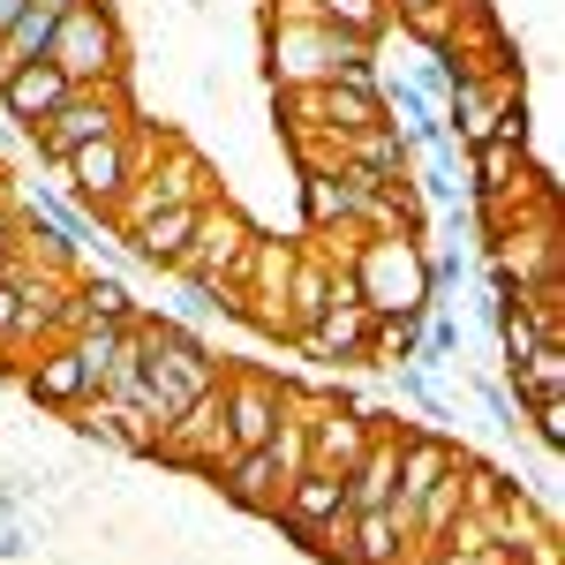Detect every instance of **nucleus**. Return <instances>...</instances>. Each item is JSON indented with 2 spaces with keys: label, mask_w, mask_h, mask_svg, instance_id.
<instances>
[{
  "label": "nucleus",
  "mask_w": 565,
  "mask_h": 565,
  "mask_svg": "<svg viewBox=\"0 0 565 565\" xmlns=\"http://www.w3.org/2000/svg\"><path fill=\"white\" fill-rule=\"evenodd\" d=\"M39 8H53V15H68V8H84V0H39Z\"/></svg>",
  "instance_id": "f704fd0d"
},
{
  "label": "nucleus",
  "mask_w": 565,
  "mask_h": 565,
  "mask_svg": "<svg viewBox=\"0 0 565 565\" xmlns=\"http://www.w3.org/2000/svg\"><path fill=\"white\" fill-rule=\"evenodd\" d=\"M423 354V309H385L370 317V362L377 370H407Z\"/></svg>",
  "instance_id": "4be33fe9"
},
{
  "label": "nucleus",
  "mask_w": 565,
  "mask_h": 565,
  "mask_svg": "<svg viewBox=\"0 0 565 565\" xmlns=\"http://www.w3.org/2000/svg\"><path fill=\"white\" fill-rule=\"evenodd\" d=\"M287 271H295V249L287 242H249V257L234 271L242 317L257 324L264 340H295V324H287Z\"/></svg>",
  "instance_id": "9d476101"
},
{
  "label": "nucleus",
  "mask_w": 565,
  "mask_h": 565,
  "mask_svg": "<svg viewBox=\"0 0 565 565\" xmlns=\"http://www.w3.org/2000/svg\"><path fill=\"white\" fill-rule=\"evenodd\" d=\"M23 8H31V0H0V31H8V23H15Z\"/></svg>",
  "instance_id": "473e14b6"
},
{
  "label": "nucleus",
  "mask_w": 565,
  "mask_h": 565,
  "mask_svg": "<svg viewBox=\"0 0 565 565\" xmlns=\"http://www.w3.org/2000/svg\"><path fill=\"white\" fill-rule=\"evenodd\" d=\"M362 61H377V39H354L332 23H271V84L279 90L324 84V76L362 68Z\"/></svg>",
  "instance_id": "20e7f679"
},
{
  "label": "nucleus",
  "mask_w": 565,
  "mask_h": 565,
  "mask_svg": "<svg viewBox=\"0 0 565 565\" xmlns=\"http://www.w3.org/2000/svg\"><path fill=\"white\" fill-rule=\"evenodd\" d=\"M15 317H23V302H15V287L0 279V348H15Z\"/></svg>",
  "instance_id": "2f4dec72"
},
{
  "label": "nucleus",
  "mask_w": 565,
  "mask_h": 565,
  "mask_svg": "<svg viewBox=\"0 0 565 565\" xmlns=\"http://www.w3.org/2000/svg\"><path fill=\"white\" fill-rule=\"evenodd\" d=\"M332 279H340L332 257H295V271H287V324H295V332L332 302Z\"/></svg>",
  "instance_id": "b1692460"
},
{
  "label": "nucleus",
  "mask_w": 565,
  "mask_h": 565,
  "mask_svg": "<svg viewBox=\"0 0 565 565\" xmlns=\"http://www.w3.org/2000/svg\"><path fill=\"white\" fill-rule=\"evenodd\" d=\"M423 98H445L452 90V53H423V76H407Z\"/></svg>",
  "instance_id": "7c9ffc66"
},
{
  "label": "nucleus",
  "mask_w": 565,
  "mask_h": 565,
  "mask_svg": "<svg viewBox=\"0 0 565 565\" xmlns=\"http://www.w3.org/2000/svg\"><path fill=\"white\" fill-rule=\"evenodd\" d=\"M340 513H348V482L332 476V468H302V476H287V490H279V513H271V521L309 543L317 527H332Z\"/></svg>",
  "instance_id": "ddd939ff"
},
{
  "label": "nucleus",
  "mask_w": 565,
  "mask_h": 565,
  "mask_svg": "<svg viewBox=\"0 0 565 565\" xmlns=\"http://www.w3.org/2000/svg\"><path fill=\"white\" fill-rule=\"evenodd\" d=\"M309 423V468H332V476H348L354 460H362V445L377 437V415H362L354 399H340V392H309V399H295Z\"/></svg>",
  "instance_id": "1a4fd4ad"
},
{
  "label": "nucleus",
  "mask_w": 565,
  "mask_h": 565,
  "mask_svg": "<svg viewBox=\"0 0 565 565\" xmlns=\"http://www.w3.org/2000/svg\"><path fill=\"white\" fill-rule=\"evenodd\" d=\"M45 61L68 76L76 90H98V84H121V23H114V8L106 0H84V8H68L61 23H53V45H45Z\"/></svg>",
  "instance_id": "39448f33"
},
{
  "label": "nucleus",
  "mask_w": 565,
  "mask_h": 565,
  "mask_svg": "<svg viewBox=\"0 0 565 565\" xmlns=\"http://www.w3.org/2000/svg\"><path fill=\"white\" fill-rule=\"evenodd\" d=\"M423 264H430V295H452V287H460V279H468V257H460V249H423Z\"/></svg>",
  "instance_id": "c756f323"
},
{
  "label": "nucleus",
  "mask_w": 565,
  "mask_h": 565,
  "mask_svg": "<svg viewBox=\"0 0 565 565\" xmlns=\"http://www.w3.org/2000/svg\"><path fill=\"white\" fill-rule=\"evenodd\" d=\"M521 423H535V437H543V445H565V399H527Z\"/></svg>",
  "instance_id": "cd10ccee"
},
{
  "label": "nucleus",
  "mask_w": 565,
  "mask_h": 565,
  "mask_svg": "<svg viewBox=\"0 0 565 565\" xmlns=\"http://www.w3.org/2000/svg\"><path fill=\"white\" fill-rule=\"evenodd\" d=\"M505 392H513V407H527V399H565V348L543 340L527 362H505Z\"/></svg>",
  "instance_id": "5701e85b"
},
{
  "label": "nucleus",
  "mask_w": 565,
  "mask_h": 565,
  "mask_svg": "<svg viewBox=\"0 0 565 565\" xmlns=\"http://www.w3.org/2000/svg\"><path fill=\"white\" fill-rule=\"evenodd\" d=\"M159 151H167V136H136V129H114V136H98V143H76V151L61 159V174H68V204L106 226V212L121 204V189H129Z\"/></svg>",
  "instance_id": "7ed1b4c3"
},
{
  "label": "nucleus",
  "mask_w": 565,
  "mask_h": 565,
  "mask_svg": "<svg viewBox=\"0 0 565 565\" xmlns=\"http://www.w3.org/2000/svg\"><path fill=\"white\" fill-rule=\"evenodd\" d=\"M114 129H129V98H121V84H98V90H68L61 114L31 129V143H39V159L61 167L76 143H98V136H114Z\"/></svg>",
  "instance_id": "0eeeda50"
},
{
  "label": "nucleus",
  "mask_w": 565,
  "mask_h": 565,
  "mask_svg": "<svg viewBox=\"0 0 565 565\" xmlns=\"http://www.w3.org/2000/svg\"><path fill=\"white\" fill-rule=\"evenodd\" d=\"M249 218L234 212V204H204V218H196V234H189V249L174 257V271L189 279V287H218V279H234L242 271V257H249Z\"/></svg>",
  "instance_id": "6e6552de"
},
{
  "label": "nucleus",
  "mask_w": 565,
  "mask_h": 565,
  "mask_svg": "<svg viewBox=\"0 0 565 565\" xmlns=\"http://www.w3.org/2000/svg\"><path fill=\"white\" fill-rule=\"evenodd\" d=\"M385 8H392V15H407V8H430V0H385Z\"/></svg>",
  "instance_id": "72a5a7b5"
},
{
  "label": "nucleus",
  "mask_w": 565,
  "mask_h": 565,
  "mask_svg": "<svg viewBox=\"0 0 565 565\" xmlns=\"http://www.w3.org/2000/svg\"><path fill=\"white\" fill-rule=\"evenodd\" d=\"M204 204H212V196H204ZM204 204H167V212L136 218L129 234H121V242H129V257H136V264H167V271H174V257L189 249V234H196Z\"/></svg>",
  "instance_id": "6ab92c4d"
},
{
  "label": "nucleus",
  "mask_w": 565,
  "mask_h": 565,
  "mask_svg": "<svg viewBox=\"0 0 565 565\" xmlns=\"http://www.w3.org/2000/svg\"><path fill=\"white\" fill-rule=\"evenodd\" d=\"M212 482L226 490V498H234V505H249V513H279V490H287V460H279L271 445H257V452H226Z\"/></svg>",
  "instance_id": "f3484780"
},
{
  "label": "nucleus",
  "mask_w": 565,
  "mask_h": 565,
  "mask_svg": "<svg viewBox=\"0 0 565 565\" xmlns=\"http://www.w3.org/2000/svg\"><path fill=\"white\" fill-rule=\"evenodd\" d=\"M218 392H226V445L234 452L271 445L279 415H287V385L264 377V370H218Z\"/></svg>",
  "instance_id": "9b49d317"
},
{
  "label": "nucleus",
  "mask_w": 565,
  "mask_h": 565,
  "mask_svg": "<svg viewBox=\"0 0 565 565\" xmlns=\"http://www.w3.org/2000/svg\"><path fill=\"white\" fill-rule=\"evenodd\" d=\"M31 218H39L45 234H61V242H68V249H76V242H90V218L76 212V204H68V196H45V189H39V204H31Z\"/></svg>",
  "instance_id": "bb28decb"
},
{
  "label": "nucleus",
  "mask_w": 565,
  "mask_h": 565,
  "mask_svg": "<svg viewBox=\"0 0 565 565\" xmlns=\"http://www.w3.org/2000/svg\"><path fill=\"white\" fill-rule=\"evenodd\" d=\"M407 167H415V143L392 129V121L354 129L348 143H340V174H354L362 189H392V181H407Z\"/></svg>",
  "instance_id": "dca6fc26"
},
{
  "label": "nucleus",
  "mask_w": 565,
  "mask_h": 565,
  "mask_svg": "<svg viewBox=\"0 0 565 565\" xmlns=\"http://www.w3.org/2000/svg\"><path fill=\"white\" fill-rule=\"evenodd\" d=\"M309 8H317V23L354 31V39H385V23H392L385 0H309Z\"/></svg>",
  "instance_id": "a878e982"
},
{
  "label": "nucleus",
  "mask_w": 565,
  "mask_h": 565,
  "mask_svg": "<svg viewBox=\"0 0 565 565\" xmlns=\"http://www.w3.org/2000/svg\"><path fill=\"white\" fill-rule=\"evenodd\" d=\"M76 430L90 437V445H114V452H159V430L136 415V407H121V399H106V392H90L84 407H76Z\"/></svg>",
  "instance_id": "a211bd4d"
},
{
  "label": "nucleus",
  "mask_w": 565,
  "mask_h": 565,
  "mask_svg": "<svg viewBox=\"0 0 565 565\" xmlns=\"http://www.w3.org/2000/svg\"><path fill=\"white\" fill-rule=\"evenodd\" d=\"M340 271H348L354 302L370 309V317H385V309H437L430 264H423V242L415 234H354Z\"/></svg>",
  "instance_id": "f03ea898"
},
{
  "label": "nucleus",
  "mask_w": 565,
  "mask_h": 565,
  "mask_svg": "<svg viewBox=\"0 0 565 565\" xmlns=\"http://www.w3.org/2000/svg\"><path fill=\"white\" fill-rule=\"evenodd\" d=\"M348 565H407V527L392 513H348Z\"/></svg>",
  "instance_id": "412c9836"
},
{
  "label": "nucleus",
  "mask_w": 565,
  "mask_h": 565,
  "mask_svg": "<svg viewBox=\"0 0 565 565\" xmlns=\"http://www.w3.org/2000/svg\"><path fill=\"white\" fill-rule=\"evenodd\" d=\"M23 392H31L39 407H53V415H76V407H84V399H90L98 385H90L84 354L68 348V340H45V348H39V362L23 370Z\"/></svg>",
  "instance_id": "2eb2a0df"
},
{
  "label": "nucleus",
  "mask_w": 565,
  "mask_h": 565,
  "mask_svg": "<svg viewBox=\"0 0 565 565\" xmlns=\"http://www.w3.org/2000/svg\"><path fill=\"white\" fill-rule=\"evenodd\" d=\"M68 348L84 354L90 385H106V370L121 362V348H129V324H76V332H68Z\"/></svg>",
  "instance_id": "393cba45"
},
{
  "label": "nucleus",
  "mask_w": 565,
  "mask_h": 565,
  "mask_svg": "<svg viewBox=\"0 0 565 565\" xmlns=\"http://www.w3.org/2000/svg\"><path fill=\"white\" fill-rule=\"evenodd\" d=\"M362 181L354 174H302V212H309V234H354V218H362Z\"/></svg>",
  "instance_id": "aec40b11"
},
{
  "label": "nucleus",
  "mask_w": 565,
  "mask_h": 565,
  "mask_svg": "<svg viewBox=\"0 0 565 565\" xmlns=\"http://www.w3.org/2000/svg\"><path fill=\"white\" fill-rule=\"evenodd\" d=\"M490 279L505 287V295H527V287H543V279H558V218H505V226H490Z\"/></svg>",
  "instance_id": "423d86ee"
},
{
  "label": "nucleus",
  "mask_w": 565,
  "mask_h": 565,
  "mask_svg": "<svg viewBox=\"0 0 565 565\" xmlns=\"http://www.w3.org/2000/svg\"><path fill=\"white\" fill-rule=\"evenodd\" d=\"M129 340H136V370H143V385H151V423H159V430L174 423L196 392L218 385L212 348H204L189 324H174V317H136Z\"/></svg>",
  "instance_id": "f257e3e1"
},
{
  "label": "nucleus",
  "mask_w": 565,
  "mask_h": 565,
  "mask_svg": "<svg viewBox=\"0 0 565 565\" xmlns=\"http://www.w3.org/2000/svg\"><path fill=\"white\" fill-rule=\"evenodd\" d=\"M476 399L490 407V423H498L505 437H521V407H513V392H505V385H490V377H482V385H476Z\"/></svg>",
  "instance_id": "c85d7f7f"
},
{
  "label": "nucleus",
  "mask_w": 565,
  "mask_h": 565,
  "mask_svg": "<svg viewBox=\"0 0 565 565\" xmlns=\"http://www.w3.org/2000/svg\"><path fill=\"white\" fill-rule=\"evenodd\" d=\"M295 348H302L309 362H370V309L354 302L348 271L332 279V302H324L302 332H295Z\"/></svg>",
  "instance_id": "f8f14e48"
},
{
  "label": "nucleus",
  "mask_w": 565,
  "mask_h": 565,
  "mask_svg": "<svg viewBox=\"0 0 565 565\" xmlns=\"http://www.w3.org/2000/svg\"><path fill=\"white\" fill-rule=\"evenodd\" d=\"M68 90H76V84H68L53 61H15V68H0V106H8V121H15V129L53 121Z\"/></svg>",
  "instance_id": "4468645a"
}]
</instances>
